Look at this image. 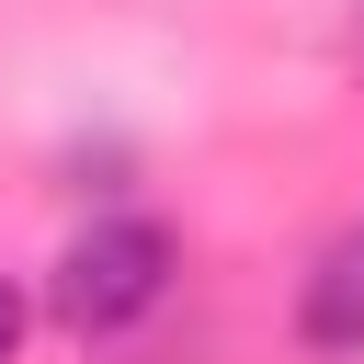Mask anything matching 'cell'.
Instances as JSON below:
<instances>
[{"instance_id": "1", "label": "cell", "mask_w": 364, "mask_h": 364, "mask_svg": "<svg viewBox=\"0 0 364 364\" xmlns=\"http://www.w3.org/2000/svg\"><path fill=\"white\" fill-rule=\"evenodd\" d=\"M171 273H182V239H171L159 216L114 205V216H91V228L46 262V318H57L68 341H125L136 318L171 307Z\"/></svg>"}, {"instance_id": "3", "label": "cell", "mask_w": 364, "mask_h": 364, "mask_svg": "<svg viewBox=\"0 0 364 364\" xmlns=\"http://www.w3.org/2000/svg\"><path fill=\"white\" fill-rule=\"evenodd\" d=\"M23 330H34V296L0 273V364H23Z\"/></svg>"}, {"instance_id": "2", "label": "cell", "mask_w": 364, "mask_h": 364, "mask_svg": "<svg viewBox=\"0 0 364 364\" xmlns=\"http://www.w3.org/2000/svg\"><path fill=\"white\" fill-rule=\"evenodd\" d=\"M296 353H318V364H364V228L330 239V250L307 262V284H296Z\"/></svg>"}]
</instances>
